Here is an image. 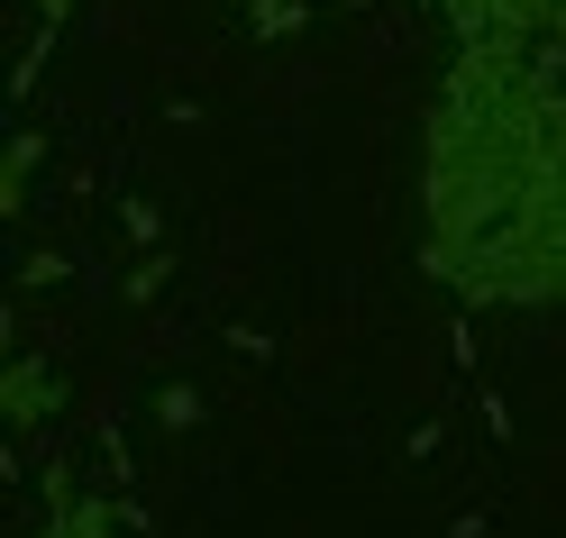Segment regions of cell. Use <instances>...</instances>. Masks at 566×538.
<instances>
[{
  "instance_id": "obj_1",
  "label": "cell",
  "mask_w": 566,
  "mask_h": 538,
  "mask_svg": "<svg viewBox=\"0 0 566 538\" xmlns=\"http://www.w3.org/2000/svg\"><path fill=\"white\" fill-rule=\"evenodd\" d=\"M101 529H111V511H101V502H83V493H64V502H55V529H46V538H101Z\"/></svg>"
},
{
  "instance_id": "obj_2",
  "label": "cell",
  "mask_w": 566,
  "mask_h": 538,
  "mask_svg": "<svg viewBox=\"0 0 566 538\" xmlns=\"http://www.w3.org/2000/svg\"><path fill=\"white\" fill-rule=\"evenodd\" d=\"M46 402H55V375H46V366H19V375H10V420H38Z\"/></svg>"
}]
</instances>
